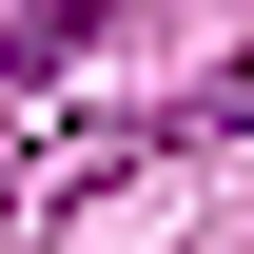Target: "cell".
Wrapping results in <instances>:
<instances>
[{
	"instance_id": "1",
	"label": "cell",
	"mask_w": 254,
	"mask_h": 254,
	"mask_svg": "<svg viewBox=\"0 0 254 254\" xmlns=\"http://www.w3.org/2000/svg\"><path fill=\"white\" fill-rule=\"evenodd\" d=\"M118 20H157V0H39V39H20V78H59V59H98Z\"/></svg>"
}]
</instances>
